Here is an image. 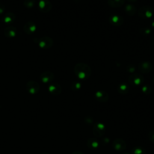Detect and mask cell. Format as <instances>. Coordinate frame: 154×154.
Listing matches in <instances>:
<instances>
[{"label":"cell","mask_w":154,"mask_h":154,"mask_svg":"<svg viewBox=\"0 0 154 154\" xmlns=\"http://www.w3.org/2000/svg\"><path fill=\"white\" fill-rule=\"evenodd\" d=\"M106 132V127L103 123L97 122L94 124L93 128V132L95 137H101Z\"/></svg>","instance_id":"277c9868"},{"label":"cell","mask_w":154,"mask_h":154,"mask_svg":"<svg viewBox=\"0 0 154 154\" xmlns=\"http://www.w3.org/2000/svg\"><path fill=\"white\" fill-rule=\"evenodd\" d=\"M41 154H49V153H47V152H43V153H42Z\"/></svg>","instance_id":"4dcf8cb0"},{"label":"cell","mask_w":154,"mask_h":154,"mask_svg":"<svg viewBox=\"0 0 154 154\" xmlns=\"http://www.w3.org/2000/svg\"><path fill=\"white\" fill-rule=\"evenodd\" d=\"M72 154H84V153L80 151H75V152H73V153H72Z\"/></svg>","instance_id":"f1b7e54d"},{"label":"cell","mask_w":154,"mask_h":154,"mask_svg":"<svg viewBox=\"0 0 154 154\" xmlns=\"http://www.w3.org/2000/svg\"><path fill=\"white\" fill-rule=\"evenodd\" d=\"M148 138L149 140L152 142L154 143V130H151L149 134H148Z\"/></svg>","instance_id":"d4e9b609"},{"label":"cell","mask_w":154,"mask_h":154,"mask_svg":"<svg viewBox=\"0 0 154 154\" xmlns=\"http://www.w3.org/2000/svg\"><path fill=\"white\" fill-rule=\"evenodd\" d=\"M127 69H128V71H129V72H133L135 71V67L134 66H129L127 67Z\"/></svg>","instance_id":"83f0119b"},{"label":"cell","mask_w":154,"mask_h":154,"mask_svg":"<svg viewBox=\"0 0 154 154\" xmlns=\"http://www.w3.org/2000/svg\"><path fill=\"white\" fill-rule=\"evenodd\" d=\"M141 31H142V33L144 34H145V35H148V34H149L150 33V32H151L150 29H149L147 28H143L141 29Z\"/></svg>","instance_id":"484cf974"},{"label":"cell","mask_w":154,"mask_h":154,"mask_svg":"<svg viewBox=\"0 0 154 154\" xmlns=\"http://www.w3.org/2000/svg\"><path fill=\"white\" fill-rule=\"evenodd\" d=\"M38 7L40 11L48 13L51 10L52 5L49 0H40L38 4Z\"/></svg>","instance_id":"ba28073f"},{"label":"cell","mask_w":154,"mask_h":154,"mask_svg":"<svg viewBox=\"0 0 154 154\" xmlns=\"http://www.w3.org/2000/svg\"><path fill=\"white\" fill-rule=\"evenodd\" d=\"M35 4V0H24L23 5L27 8H32Z\"/></svg>","instance_id":"7402d4cb"},{"label":"cell","mask_w":154,"mask_h":154,"mask_svg":"<svg viewBox=\"0 0 154 154\" xmlns=\"http://www.w3.org/2000/svg\"><path fill=\"white\" fill-rule=\"evenodd\" d=\"M87 146L91 150H96L99 147V142L95 138H90L87 141Z\"/></svg>","instance_id":"9a60e30c"},{"label":"cell","mask_w":154,"mask_h":154,"mask_svg":"<svg viewBox=\"0 0 154 154\" xmlns=\"http://www.w3.org/2000/svg\"><path fill=\"white\" fill-rule=\"evenodd\" d=\"M17 34V29L14 26H8L4 29V34L7 37L12 38L14 37Z\"/></svg>","instance_id":"2e32d148"},{"label":"cell","mask_w":154,"mask_h":154,"mask_svg":"<svg viewBox=\"0 0 154 154\" xmlns=\"http://www.w3.org/2000/svg\"><path fill=\"white\" fill-rule=\"evenodd\" d=\"M144 77L140 74H132L128 78L129 82L133 85H141L144 82Z\"/></svg>","instance_id":"8992f818"},{"label":"cell","mask_w":154,"mask_h":154,"mask_svg":"<svg viewBox=\"0 0 154 154\" xmlns=\"http://www.w3.org/2000/svg\"><path fill=\"white\" fill-rule=\"evenodd\" d=\"M33 41L39 47L46 49L51 48L54 45L53 39L48 36H44L40 38H35L33 40Z\"/></svg>","instance_id":"7a4b0ae2"},{"label":"cell","mask_w":154,"mask_h":154,"mask_svg":"<svg viewBox=\"0 0 154 154\" xmlns=\"http://www.w3.org/2000/svg\"><path fill=\"white\" fill-rule=\"evenodd\" d=\"M5 6L2 3H0V14H2L5 11Z\"/></svg>","instance_id":"4316f807"},{"label":"cell","mask_w":154,"mask_h":154,"mask_svg":"<svg viewBox=\"0 0 154 154\" xmlns=\"http://www.w3.org/2000/svg\"><path fill=\"white\" fill-rule=\"evenodd\" d=\"M15 18H16L15 14L13 13L7 12L2 17V20L4 22H5V23H11L14 22V20H15Z\"/></svg>","instance_id":"ac0fdd59"},{"label":"cell","mask_w":154,"mask_h":154,"mask_svg":"<svg viewBox=\"0 0 154 154\" xmlns=\"http://www.w3.org/2000/svg\"><path fill=\"white\" fill-rule=\"evenodd\" d=\"M94 98L100 102H106L109 99V95L105 91L99 90L94 93Z\"/></svg>","instance_id":"7c38bea8"},{"label":"cell","mask_w":154,"mask_h":154,"mask_svg":"<svg viewBox=\"0 0 154 154\" xmlns=\"http://www.w3.org/2000/svg\"><path fill=\"white\" fill-rule=\"evenodd\" d=\"M146 150L141 147H135L131 151V154H146Z\"/></svg>","instance_id":"44dd1931"},{"label":"cell","mask_w":154,"mask_h":154,"mask_svg":"<svg viewBox=\"0 0 154 154\" xmlns=\"http://www.w3.org/2000/svg\"><path fill=\"white\" fill-rule=\"evenodd\" d=\"M123 19L120 16L117 14L112 15L109 17V23L114 26H120L122 25H123Z\"/></svg>","instance_id":"30bf717a"},{"label":"cell","mask_w":154,"mask_h":154,"mask_svg":"<svg viewBox=\"0 0 154 154\" xmlns=\"http://www.w3.org/2000/svg\"><path fill=\"white\" fill-rule=\"evenodd\" d=\"M138 69L142 73H148L152 69V64L149 61H141L138 65Z\"/></svg>","instance_id":"52a82bcc"},{"label":"cell","mask_w":154,"mask_h":154,"mask_svg":"<svg viewBox=\"0 0 154 154\" xmlns=\"http://www.w3.org/2000/svg\"><path fill=\"white\" fill-rule=\"evenodd\" d=\"M40 78L42 82L45 84L49 83L54 79V74L52 72L45 71L41 73Z\"/></svg>","instance_id":"8fae6325"},{"label":"cell","mask_w":154,"mask_h":154,"mask_svg":"<svg viewBox=\"0 0 154 154\" xmlns=\"http://www.w3.org/2000/svg\"><path fill=\"white\" fill-rule=\"evenodd\" d=\"M81 88V84L80 82L75 81L71 84L70 85V88L73 91H78Z\"/></svg>","instance_id":"603a6c76"},{"label":"cell","mask_w":154,"mask_h":154,"mask_svg":"<svg viewBox=\"0 0 154 154\" xmlns=\"http://www.w3.org/2000/svg\"><path fill=\"white\" fill-rule=\"evenodd\" d=\"M141 91L146 94H149L152 92V88L149 85H144L141 87Z\"/></svg>","instance_id":"cb8c5ba5"},{"label":"cell","mask_w":154,"mask_h":154,"mask_svg":"<svg viewBox=\"0 0 154 154\" xmlns=\"http://www.w3.org/2000/svg\"><path fill=\"white\" fill-rule=\"evenodd\" d=\"M37 29L36 25L32 21H28L23 26L24 32L27 34H31L34 33Z\"/></svg>","instance_id":"5bb4252c"},{"label":"cell","mask_w":154,"mask_h":154,"mask_svg":"<svg viewBox=\"0 0 154 154\" xmlns=\"http://www.w3.org/2000/svg\"><path fill=\"white\" fill-rule=\"evenodd\" d=\"M49 92L53 95H59L61 93V87L58 83H51L48 87Z\"/></svg>","instance_id":"4fadbf2b"},{"label":"cell","mask_w":154,"mask_h":154,"mask_svg":"<svg viewBox=\"0 0 154 154\" xmlns=\"http://www.w3.org/2000/svg\"><path fill=\"white\" fill-rule=\"evenodd\" d=\"M117 91L120 94H126L129 91V87L126 82L121 83L117 87Z\"/></svg>","instance_id":"d6986e66"},{"label":"cell","mask_w":154,"mask_h":154,"mask_svg":"<svg viewBox=\"0 0 154 154\" xmlns=\"http://www.w3.org/2000/svg\"><path fill=\"white\" fill-rule=\"evenodd\" d=\"M108 4L111 7L117 8L123 5L125 0H108Z\"/></svg>","instance_id":"ffe728a7"},{"label":"cell","mask_w":154,"mask_h":154,"mask_svg":"<svg viewBox=\"0 0 154 154\" xmlns=\"http://www.w3.org/2000/svg\"><path fill=\"white\" fill-rule=\"evenodd\" d=\"M153 13V10L152 7L145 5L140 7L137 12V14L140 17L146 19L150 18L152 16Z\"/></svg>","instance_id":"3957f363"},{"label":"cell","mask_w":154,"mask_h":154,"mask_svg":"<svg viewBox=\"0 0 154 154\" xmlns=\"http://www.w3.org/2000/svg\"><path fill=\"white\" fill-rule=\"evenodd\" d=\"M153 82H154V78H153Z\"/></svg>","instance_id":"d6a6232c"},{"label":"cell","mask_w":154,"mask_h":154,"mask_svg":"<svg viewBox=\"0 0 154 154\" xmlns=\"http://www.w3.org/2000/svg\"><path fill=\"white\" fill-rule=\"evenodd\" d=\"M26 89L29 93L35 94L39 91L40 85L36 81H29L26 84Z\"/></svg>","instance_id":"5b68a950"},{"label":"cell","mask_w":154,"mask_h":154,"mask_svg":"<svg viewBox=\"0 0 154 154\" xmlns=\"http://www.w3.org/2000/svg\"><path fill=\"white\" fill-rule=\"evenodd\" d=\"M74 72L80 79L85 80L91 75V69L89 65L84 63H77L74 67Z\"/></svg>","instance_id":"6da1fadb"},{"label":"cell","mask_w":154,"mask_h":154,"mask_svg":"<svg viewBox=\"0 0 154 154\" xmlns=\"http://www.w3.org/2000/svg\"><path fill=\"white\" fill-rule=\"evenodd\" d=\"M122 154H129V153H122Z\"/></svg>","instance_id":"1f68e13d"},{"label":"cell","mask_w":154,"mask_h":154,"mask_svg":"<svg viewBox=\"0 0 154 154\" xmlns=\"http://www.w3.org/2000/svg\"><path fill=\"white\" fill-rule=\"evenodd\" d=\"M112 147L117 151H123L126 148V143L122 138H116L112 142Z\"/></svg>","instance_id":"9c48e42d"},{"label":"cell","mask_w":154,"mask_h":154,"mask_svg":"<svg viewBox=\"0 0 154 154\" xmlns=\"http://www.w3.org/2000/svg\"><path fill=\"white\" fill-rule=\"evenodd\" d=\"M129 2H135V1H137V0H128Z\"/></svg>","instance_id":"f546056e"},{"label":"cell","mask_w":154,"mask_h":154,"mask_svg":"<svg viewBox=\"0 0 154 154\" xmlns=\"http://www.w3.org/2000/svg\"><path fill=\"white\" fill-rule=\"evenodd\" d=\"M125 11L128 16H134L136 14L137 10L135 5L132 4H129L125 7Z\"/></svg>","instance_id":"e0dca14e"}]
</instances>
